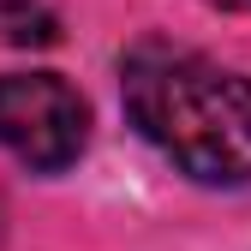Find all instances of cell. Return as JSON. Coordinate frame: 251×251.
I'll list each match as a JSON object with an SVG mask.
<instances>
[{
  "instance_id": "3957f363",
  "label": "cell",
  "mask_w": 251,
  "mask_h": 251,
  "mask_svg": "<svg viewBox=\"0 0 251 251\" xmlns=\"http://www.w3.org/2000/svg\"><path fill=\"white\" fill-rule=\"evenodd\" d=\"M0 42L6 48H48V42H60V18L42 0H0Z\"/></svg>"
},
{
  "instance_id": "6da1fadb",
  "label": "cell",
  "mask_w": 251,
  "mask_h": 251,
  "mask_svg": "<svg viewBox=\"0 0 251 251\" xmlns=\"http://www.w3.org/2000/svg\"><path fill=\"white\" fill-rule=\"evenodd\" d=\"M132 126L198 185L251 179V78L174 42H138L126 54Z\"/></svg>"
},
{
  "instance_id": "7a4b0ae2",
  "label": "cell",
  "mask_w": 251,
  "mask_h": 251,
  "mask_svg": "<svg viewBox=\"0 0 251 251\" xmlns=\"http://www.w3.org/2000/svg\"><path fill=\"white\" fill-rule=\"evenodd\" d=\"M90 144V108L60 72H0V150L30 174H66Z\"/></svg>"
},
{
  "instance_id": "277c9868",
  "label": "cell",
  "mask_w": 251,
  "mask_h": 251,
  "mask_svg": "<svg viewBox=\"0 0 251 251\" xmlns=\"http://www.w3.org/2000/svg\"><path fill=\"white\" fill-rule=\"evenodd\" d=\"M209 6H222V12H251V0H209Z\"/></svg>"
}]
</instances>
